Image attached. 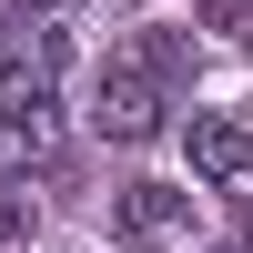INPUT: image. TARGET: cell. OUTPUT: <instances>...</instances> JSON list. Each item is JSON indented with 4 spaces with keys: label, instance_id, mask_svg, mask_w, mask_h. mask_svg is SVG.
<instances>
[{
    "label": "cell",
    "instance_id": "1",
    "mask_svg": "<svg viewBox=\"0 0 253 253\" xmlns=\"http://www.w3.org/2000/svg\"><path fill=\"white\" fill-rule=\"evenodd\" d=\"M61 142V31H20V51L0 61V182H20L31 162H51Z\"/></svg>",
    "mask_w": 253,
    "mask_h": 253
},
{
    "label": "cell",
    "instance_id": "2",
    "mask_svg": "<svg viewBox=\"0 0 253 253\" xmlns=\"http://www.w3.org/2000/svg\"><path fill=\"white\" fill-rule=\"evenodd\" d=\"M162 101H172V91L122 51V61L91 71V132H101V142H152V132H162Z\"/></svg>",
    "mask_w": 253,
    "mask_h": 253
},
{
    "label": "cell",
    "instance_id": "3",
    "mask_svg": "<svg viewBox=\"0 0 253 253\" xmlns=\"http://www.w3.org/2000/svg\"><path fill=\"white\" fill-rule=\"evenodd\" d=\"M182 152H193V172L213 182V193H253V132L233 112H193L182 122Z\"/></svg>",
    "mask_w": 253,
    "mask_h": 253
},
{
    "label": "cell",
    "instance_id": "4",
    "mask_svg": "<svg viewBox=\"0 0 253 253\" xmlns=\"http://www.w3.org/2000/svg\"><path fill=\"white\" fill-rule=\"evenodd\" d=\"M182 223H193V193H172V182H132L122 193V243L132 253H162Z\"/></svg>",
    "mask_w": 253,
    "mask_h": 253
},
{
    "label": "cell",
    "instance_id": "5",
    "mask_svg": "<svg viewBox=\"0 0 253 253\" xmlns=\"http://www.w3.org/2000/svg\"><path fill=\"white\" fill-rule=\"evenodd\" d=\"M132 61L162 81V91H182V81H193V41H182V31H142V41H132Z\"/></svg>",
    "mask_w": 253,
    "mask_h": 253
},
{
    "label": "cell",
    "instance_id": "6",
    "mask_svg": "<svg viewBox=\"0 0 253 253\" xmlns=\"http://www.w3.org/2000/svg\"><path fill=\"white\" fill-rule=\"evenodd\" d=\"M10 243H31V193L0 182V253H10Z\"/></svg>",
    "mask_w": 253,
    "mask_h": 253
},
{
    "label": "cell",
    "instance_id": "7",
    "mask_svg": "<svg viewBox=\"0 0 253 253\" xmlns=\"http://www.w3.org/2000/svg\"><path fill=\"white\" fill-rule=\"evenodd\" d=\"M203 20H213V31H233V41H253V0H213Z\"/></svg>",
    "mask_w": 253,
    "mask_h": 253
}]
</instances>
